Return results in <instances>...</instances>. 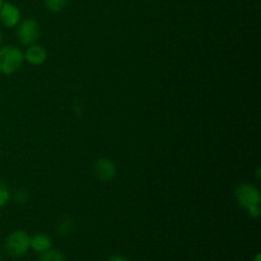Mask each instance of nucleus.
<instances>
[{"label": "nucleus", "instance_id": "obj_4", "mask_svg": "<svg viewBox=\"0 0 261 261\" xmlns=\"http://www.w3.org/2000/svg\"><path fill=\"white\" fill-rule=\"evenodd\" d=\"M17 35L18 41L23 46H31L37 42L40 38V24L35 18H27L18 23L17 25Z\"/></svg>", "mask_w": 261, "mask_h": 261}, {"label": "nucleus", "instance_id": "obj_14", "mask_svg": "<svg viewBox=\"0 0 261 261\" xmlns=\"http://www.w3.org/2000/svg\"><path fill=\"white\" fill-rule=\"evenodd\" d=\"M107 261H129V259H126V257L122 256V255H112Z\"/></svg>", "mask_w": 261, "mask_h": 261}, {"label": "nucleus", "instance_id": "obj_12", "mask_svg": "<svg viewBox=\"0 0 261 261\" xmlns=\"http://www.w3.org/2000/svg\"><path fill=\"white\" fill-rule=\"evenodd\" d=\"M10 189L8 188L7 184L4 181L0 180V209L4 208L10 200Z\"/></svg>", "mask_w": 261, "mask_h": 261}, {"label": "nucleus", "instance_id": "obj_10", "mask_svg": "<svg viewBox=\"0 0 261 261\" xmlns=\"http://www.w3.org/2000/svg\"><path fill=\"white\" fill-rule=\"evenodd\" d=\"M68 4V0H43V5L48 12L59 13Z\"/></svg>", "mask_w": 261, "mask_h": 261}, {"label": "nucleus", "instance_id": "obj_6", "mask_svg": "<svg viewBox=\"0 0 261 261\" xmlns=\"http://www.w3.org/2000/svg\"><path fill=\"white\" fill-rule=\"evenodd\" d=\"M20 18H22V13H20L19 8L17 5L10 2L3 3L2 8H0V23L4 27H17L18 23L20 22Z\"/></svg>", "mask_w": 261, "mask_h": 261}, {"label": "nucleus", "instance_id": "obj_11", "mask_svg": "<svg viewBox=\"0 0 261 261\" xmlns=\"http://www.w3.org/2000/svg\"><path fill=\"white\" fill-rule=\"evenodd\" d=\"M38 261H65V257H64V255L61 254L60 251H58V250L50 249L41 254Z\"/></svg>", "mask_w": 261, "mask_h": 261}, {"label": "nucleus", "instance_id": "obj_3", "mask_svg": "<svg viewBox=\"0 0 261 261\" xmlns=\"http://www.w3.org/2000/svg\"><path fill=\"white\" fill-rule=\"evenodd\" d=\"M5 251L12 257H20L27 254L30 250V234L22 229L13 231L5 239L4 242Z\"/></svg>", "mask_w": 261, "mask_h": 261}, {"label": "nucleus", "instance_id": "obj_7", "mask_svg": "<svg viewBox=\"0 0 261 261\" xmlns=\"http://www.w3.org/2000/svg\"><path fill=\"white\" fill-rule=\"evenodd\" d=\"M23 58H24V61H27L30 65H42L46 61V59H47V51H46V48L42 45L33 43V45L27 46V50L23 53Z\"/></svg>", "mask_w": 261, "mask_h": 261}, {"label": "nucleus", "instance_id": "obj_9", "mask_svg": "<svg viewBox=\"0 0 261 261\" xmlns=\"http://www.w3.org/2000/svg\"><path fill=\"white\" fill-rule=\"evenodd\" d=\"M73 226H74L73 218L69 216H65L60 222H59L56 231H58V233L60 234L61 237H65L70 233L71 229H73Z\"/></svg>", "mask_w": 261, "mask_h": 261}, {"label": "nucleus", "instance_id": "obj_8", "mask_svg": "<svg viewBox=\"0 0 261 261\" xmlns=\"http://www.w3.org/2000/svg\"><path fill=\"white\" fill-rule=\"evenodd\" d=\"M30 249L38 254H42L51 249V239L43 233L33 234L32 237H30Z\"/></svg>", "mask_w": 261, "mask_h": 261}, {"label": "nucleus", "instance_id": "obj_17", "mask_svg": "<svg viewBox=\"0 0 261 261\" xmlns=\"http://www.w3.org/2000/svg\"><path fill=\"white\" fill-rule=\"evenodd\" d=\"M3 3H4V0H0V8H2V5H3Z\"/></svg>", "mask_w": 261, "mask_h": 261}, {"label": "nucleus", "instance_id": "obj_5", "mask_svg": "<svg viewBox=\"0 0 261 261\" xmlns=\"http://www.w3.org/2000/svg\"><path fill=\"white\" fill-rule=\"evenodd\" d=\"M93 173L101 182H111L117 175L116 165L106 157L98 158L93 165Z\"/></svg>", "mask_w": 261, "mask_h": 261}, {"label": "nucleus", "instance_id": "obj_2", "mask_svg": "<svg viewBox=\"0 0 261 261\" xmlns=\"http://www.w3.org/2000/svg\"><path fill=\"white\" fill-rule=\"evenodd\" d=\"M24 63L23 53L17 46H0V73L13 75L22 68Z\"/></svg>", "mask_w": 261, "mask_h": 261}, {"label": "nucleus", "instance_id": "obj_16", "mask_svg": "<svg viewBox=\"0 0 261 261\" xmlns=\"http://www.w3.org/2000/svg\"><path fill=\"white\" fill-rule=\"evenodd\" d=\"M2 42H3V35H2V31H0V46H2Z\"/></svg>", "mask_w": 261, "mask_h": 261}, {"label": "nucleus", "instance_id": "obj_13", "mask_svg": "<svg viewBox=\"0 0 261 261\" xmlns=\"http://www.w3.org/2000/svg\"><path fill=\"white\" fill-rule=\"evenodd\" d=\"M10 199H13L18 204H24L28 200V190L24 188L18 189L14 193H10Z\"/></svg>", "mask_w": 261, "mask_h": 261}, {"label": "nucleus", "instance_id": "obj_1", "mask_svg": "<svg viewBox=\"0 0 261 261\" xmlns=\"http://www.w3.org/2000/svg\"><path fill=\"white\" fill-rule=\"evenodd\" d=\"M234 199L242 209L252 218L260 217V191L257 186L251 182H241L234 189Z\"/></svg>", "mask_w": 261, "mask_h": 261}, {"label": "nucleus", "instance_id": "obj_15", "mask_svg": "<svg viewBox=\"0 0 261 261\" xmlns=\"http://www.w3.org/2000/svg\"><path fill=\"white\" fill-rule=\"evenodd\" d=\"M254 261H261V255L257 254L256 256H255V260Z\"/></svg>", "mask_w": 261, "mask_h": 261}]
</instances>
